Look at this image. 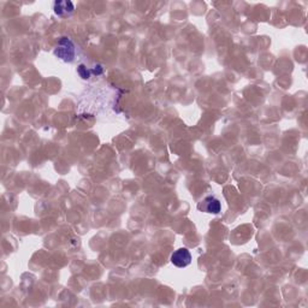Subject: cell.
<instances>
[{
	"mask_svg": "<svg viewBox=\"0 0 308 308\" xmlns=\"http://www.w3.org/2000/svg\"><path fill=\"white\" fill-rule=\"evenodd\" d=\"M54 54L66 63H71L75 58V46L69 38H60L58 41L57 49L54 50Z\"/></svg>",
	"mask_w": 308,
	"mask_h": 308,
	"instance_id": "6da1fadb",
	"label": "cell"
},
{
	"mask_svg": "<svg viewBox=\"0 0 308 308\" xmlns=\"http://www.w3.org/2000/svg\"><path fill=\"white\" fill-rule=\"evenodd\" d=\"M220 208H222L220 201L217 198H214V196H207V198L198 204L199 211L205 212V213L218 214L220 212Z\"/></svg>",
	"mask_w": 308,
	"mask_h": 308,
	"instance_id": "7a4b0ae2",
	"label": "cell"
},
{
	"mask_svg": "<svg viewBox=\"0 0 308 308\" xmlns=\"http://www.w3.org/2000/svg\"><path fill=\"white\" fill-rule=\"evenodd\" d=\"M171 262L176 267H187L192 262V254L187 248H180L175 251L171 256Z\"/></svg>",
	"mask_w": 308,
	"mask_h": 308,
	"instance_id": "3957f363",
	"label": "cell"
},
{
	"mask_svg": "<svg viewBox=\"0 0 308 308\" xmlns=\"http://www.w3.org/2000/svg\"><path fill=\"white\" fill-rule=\"evenodd\" d=\"M74 11H75V5H74V2L70 1V0L54 2V12L55 15L60 16V17L70 16Z\"/></svg>",
	"mask_w": 308,
	"mask_h": 308,
	"instance_id": "277c9868",
	"label": "cell"
},
{
	"mask_svg": "<svg viewBox=\"0 0 308 308\" xmlns=\"http://www.w3.org/2000/svg\"><path fill=\"white\" fill-rule=\"evenodd\" d=\"M78 74L82 78H89L90 75H92V70H88L83 64H81L78 66Z\"/></svg>",
	"mask_w": 308,
	"mask_h": 308,
	"instance_id": "5b68a950",
	"label": "cell"
},
{
	"mask_svg": "<svg viewBox=\"0 0 308 308\" xmlns=\"http://www.w3.org/2000/svg\"><path fill=\"white\" fill-rule=\"evenodd\" d=\"M92 74H94V75H100V74H103V68L100 65L95 66L94 69H92Z\"/></svg>",
	"mask_w": 308,
	"mask_h": 308,
	"instance_id": "8992f818",
	"label": "cell"
}]
</instances>
